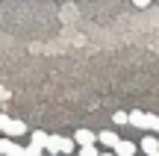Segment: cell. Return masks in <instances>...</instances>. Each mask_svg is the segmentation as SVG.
Listing matches in <instances>:
<instances>
[{"label": "cell", "instance_id": "obj_1", "mask_svg": "<svg viewBox=\"0 0 159 156\" xmlns=\"http://www.w3.org/2000/svg\"><path fill=\"white\" fill-rule=\"evenodd\" d=\"M0 130H3L9 139H18V136L27 133V124L18 121V118H9V115H0Z\"/></svg>", "mask_w": 159, "mask_h": 156}, {"label": "cell", "instance_id": "obj_2", "mask_svg": "<svg viewBox=\"0 0 159 156\" xmlns=\"http://www.w3.org/2000/svg\"><path fill=\"white\" fill-rule=\"evenodd\" d=\"M44 150L50 153V156L62 153V136H47V141H44Z\"/></svg>", "mask_w": 159, "mask_h": 156}, {"label": "cell", "instance_id": "obj_3", "mask_svg": "<svg viewBox=\"0 0 159 156\" xmlns=\"http://www.w3.org/2000/svg\"><path fill=\"white\" fill-rule=\"evenodd\" d=\"M74 141H80V145H97V133H91V130H77Z\"/></svg>", "mask_w": 159, "mask_h": 156}, {"label": "cell", "instance_id": "obj_4", "mask_svg": "<svg viewBox=\"0 0 159 156\" xmlns=\"http://www.w3.org/2000/svg\"><path fill=\"white\" fill-rule=\"evenodd\" d=\"M115 156H136V145L118 139V145H115Z\"/></svg>", "mask_w": 159, "mask_h": 156}, {"label": "cell", "instance_id": "obj_5", "mask_svg": "<svg viewBox=\"0 0 159 156\" xmlns=\"http://www.w3.org/2000/svg\"><path fill=\"white\" fill-rule=\"evenodd\" d=\"M148 118L150 115H144V112H139V109L130 112V124H133V127H139V130H148Z\"/></svg>", "mask_w": 159, "mask_h": 156}, {"label": "cell", "instance_id": "obj_6", "mask_svg": "<svg viewBox=\"0 0 159 156\" xmlns=\"http://www.w3.org/2000/svg\"><path fill=\"white\" fill-rule=\"evenodd\" d=\"M97 141L106 147H115L118 145V133H112V130H103V133H97Z\"/></svg>", "mask_w": 159, "mask_h": 156}, {"label": "cell", "instance_id": "obj_7", "mask_svg": "<svg viewBox=\"0 0 159 156\" xmlns=\"http://www.w3.org/2000/svg\"><path fill=\"white\" fill-rule=\"evenodd\" d=\"M142 150H144V153H156V150H159L156 136H144V139H142Z\"/></svg>", "mask_w": 159, "mask_h": 156}, {"label": "cell", "instance_id": "obj_8", "mask_svg": "<svg viewBox=\"0 0 159 156\" xmlns=\"http://www.w3.org/2000/svg\"><path fill=\"white\" fill-rule=\"evenodd\" d=\"M30 141H33V145H41V147H44L47 133H41V130H33V133H30Z\"/></svg>", "mask_w": 159, "mask_h": 156}, {"label": "cell", "instance_id": "obj_9", "mask_svg": "<svg viewBox=\"0 0 159 156\" xmlns=\"http://www.w3.org/2000/svg\"><path fill=\"white\" fill-rule=\"evenodd\" d=\"M41 150H44L41 145H33L30 141V147H24V156H41Z\"/></svg>", "mask_w": 159, "mask_h": 156}, {"label": "cell", "instance_id": "obj_10", "mask_svg": "<svg viewBox=\"0 0 159 156\" xmlns=\"http://www.w3.org/2000/svg\"><path fill=\"white\" fill-rule=\"evenodd\" d=\"M6 156H24V147L15 145V141H9V147H6Z\"/></svg>", "mask_w": 159, "mask_h": 156}, {"label": "cell", "instance_id": "obj_11", "mask_svg": "<svg viewBox=\"0 0 159 156\" xmlns=\"http://www.w3.org/2000/svg\"><path fill=\"white\" fill-rule=\"evenodd\" d=\"M80 156H100L94 145H80Z\"/></svg>", "mask_w": 159, "mask_h": 156}, {"label": "cell", "instance_id": "obj_12", "mask_svg": "<svg viewBox=\"0 0 159 156\" xmlns=\"http://www.w3.org/2000/svg\"><path fill=\"white\" fill-rule=\"evenodd\" d=\"M112 121L121 127V124H130V115H127V112H115V115H112Z\"/></svg>", "mask_w": 159, "mask_h": 156}, {"label": "cell", "instance_id": "obj_13", "mask_svg": "<svg viewBox=\"0 0 159 156\" xmlns=\"http://www.w3.org/2000/svg\"><path fill=\"white\" fill-rule=\"evenodd\" d=\"M9 136H0V156H6V147H9Z\"/></svg>", "mask_w": 159, "mask_h": 156}, {"label": "cell", "instance_id": "obj_14", "mask_svg": "<svg viewBox=\"0 0 159 156\" xmlns=\"http://www.w3.org/2000/svg\"><path fill=\"white\" fill-rule=\"evenodd\" d=\"M148 130H156V133H159V118H156V115L148 118Z\"/></svg>", "mask_w": 159, "mask_h": 156}, {"label": "cell", "instance_id": "obj_15", "mask_svg": "<svg viewBox=\"0 0 159 156\" xmlns=\"http://www.w3.org/2000/svg\"><path fill=\"white\" fill-rule=\"evenodd\" d=\"M71 150H74V141H71V139H62V153H71Z\"/></svg>", "mask_w": 159, "mask_h": 156}, {"label": "cell", "instance_id": "obj_16", "mask_svg": "<svg viewBox=\"0 0 159 156\" xmlns=\"http://www.w3.org/2000/svg\"><path fill=\"white\" fill-rule=\"evenodd\" d=\"M3 100H9V88H6V86H0V103H3Z\"/></svg>", "mask_w": 159, "mask_h": 156}, {"label": "cell", "instance_id": "obj_17", "mask_svg": "<svg viewBox=\"0 0 159 156\" xmlns=\"http://www.w3.org/2000/svg\"><path fill=\"white\" fill-rule=\"evenodd\" d=\"M133 3H136V6H139V9H144V6H148V3H150V0H133Z\"/></svg>", "mask_w": 159, "mask_h": 156}, {"label": "cell", "instance_id": "obj_18", "mask_svg": "<svg viewBox=\"0 0 159 156\" xmlns=\"http://www.w3.org/2000/svg\"><path fill=\"white\" fill-rule=\"evenodd\" d=\"M100 156H115V153H100Z\"/></svg>", "mask_w": 159, "mask_h": 156}, {"label": "cell", "instance_id": "obj_19", "mask_svg": "<svg viewBox=\"0 0 159 156\" xmlns=\"http://www.w3.org/2000/svg\"><path fill=\"white\" fill-rule=\"evenodd\" d=\"M148 156H159V150H156V153H148Z\"/></svg>", "mask_w": 159, "mask_h": 156}]
</instances>
